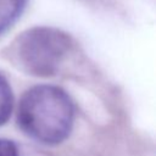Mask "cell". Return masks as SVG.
Returning <instances> with one entry per match:
<instances>
[{
    "label": "cell",
    "instance_id": "obj_1",
    "mask_svg": "<svg viewBox=\"0 0 156 156\" xmlns=\"http://www.w3.org/2000/svg\"><path fill=\"white\" fill-rule=\"evenodd\" d=\"M74 105L68 94L55 85H35L21 98L17 123L21 130L44 145L65 141L73 127Z\"/></svg>",
    "mask_w": 156,
    "mask_h": 156
},
{
    "label": "cell",
    "instance_id": "obj_2",
    "mask_svg": "<svg viewBox=\"0 0 156 156\" xmlns=\"http://www.w3.org/2000/svg\"><path fill=\"white\" fill-rule=\"evenodd\" d=\"M71 48L67 33L52 27H34L21 33L9 48L10 60L35 77L54 76Z\"/></svg>",
    "mask_w": 156,
    "mask_h": 156
},
{
    "label": "cell",
    "instance_id": "obj_3",
    "mask_svg": "<svg viewBox=\"0 0 156 156\" xmlns=\"http://www.w3.org/2000/svg\"><path fill=\"white\" fill-rule=\"evenodd\" d=\"M27 0H0V35L21 16Z\"/></svg>",
    "mask_w": 156,
    "mask_h": 156
},
{
    "label": "cell",
    "instance_id": "obj_4",
    "mask_svg": "<svg viewBox=\"0 0 156 156\" xmlns=\"http://www.w3.org/2000/svg\"><path fill=\"white\" fill-rule=\"evenodd\" d=\"M13 108V95L7 79L0 73V126L5 124Z\"/></svg>",
    "mask_w": 156,
    "mask_h": 156
},
{
    "label": "cell",
    "instance_id": "obj_5",
    "mask_svg": "<svg viewBox=\"0 0 156 156\" xmlns=\"http://www.w3.org/2000/svg\"><path fill=\"white\" fill-rule=\"evenodd\" d=\"M0 156H18L16 145L7 139H0Z\"/></svg>",
    "mask_w": 156,
    "mask_h": 156
}]
</instances>
